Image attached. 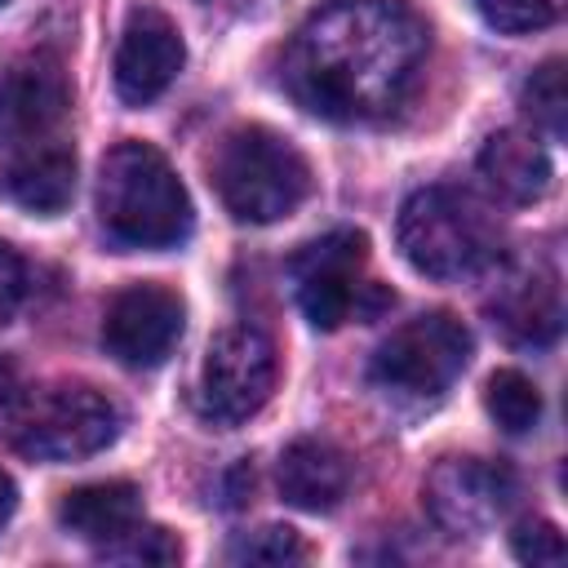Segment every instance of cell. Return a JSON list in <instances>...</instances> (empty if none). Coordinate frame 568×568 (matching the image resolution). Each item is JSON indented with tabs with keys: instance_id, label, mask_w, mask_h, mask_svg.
<instances>
[{
	"instance_id": "cell-1",
	"label": "cell",
	"mask_w": 568,
	"mask_h": 568,
	"mask_svg": "<svg viewBox=\"0 0 568 568\" xmlns=\"http://www.w3.org/2000/svg\"><path fill=\"white\" fill-rule=\"evenodd\" d=\"M426 49V22L404 0H333L293 31L280 75L311 115L377 120L413 93Z\"/></svg>"
},
{
	"instance_id": "cell-2",
	"label": "cell",
	"mask_w": 568,
	"mask_h": 568,
	"mask_svg": "<svg viewBox=\"0 0 568 568\" xmlns=\"http://www.w3.org/2000/svg\"><path fill=\"white\" fill-rule=\"evenodd\" d=\"M98 217L124 248H173L191 231V200L151 142H115L98 164Z\"/></svg>"
},
{
	"instance_id": "cell-3",
	"label": "cell",
	"mask_w": 568,
	"mask_h": 568,
	"mask_svg": "<svg viewBox=\"0 0 568 568\" xmlns=\"http://www.w3.org/2000/svg\"><path fill=\"white\" fill-rule=\"evenodd\" d=\"M213 186L235 222H280L311 195L306 155L266 124L231 129L213 151Z\"/></svg>"
},
{
	"instance_id": "cell-4",
	"label": "cell",
	"mask_w": 568,
	"mask_h": 568,
	"mask_svg": "<svg viewBox=\"0 0 568 568\" xmlns=\"http://www.w3.org/2000/svg\"><path fill=\"white\" fill-rule=\"evenodd\" d=\"M0 426L9 448L31 462H84L115 444L120 408L84 382H53L18 395Z\"/></svg>"
},
{
	"instance_id": "cell-5",
	"label": "cell",
	"mask_w": 568,
	"mask_h": 568,
	"mask_svg": "<svg viewBox=\"0 0 568 568\" xmlns=\"http://www.w3.org/2000/svg\"><path fill=\"white\" fill-rule=\"evenodd\" d=\"M395 240L404 262L430 280H462L493 262V226L479 204L453 186H422L404 200Z\"/></svg>"
},
{
	"instance_id": "cell-6",
	"label": "cell",
	"mask_w": 568,
	"mask_h": 568,
	"mask_svg": "<svg viewBox=\"0 0 568 568\" xmlns=\"http://www.w3.org/2000/svg\"><path fill=\"white\" fill-rule=\"evenodd\" d=\"M466 364H470L466 324L444 311H430L390 328V337L373 351V382L390 395L430 399V395H444Z\"/></svg>"
},
{
	"instance_id": "cell-7",
	"label": "cell",
	"mask_w": 568,
	"mask_h": 568,
	"mask_svg": "<svg viewBox=\"0 0 568 568\" xmlns=\"http://www.w3.org/2000/svg\"><path fill=\"white\" fill-rule=\"evenodd\" d=\"M275 377H280V359L262 328L253 324L222 328L204 351L200 413L217 426H240L271 399Z\"/></svg>"
},
{
	"instance_id": "cell-8",
	"label": "cell",
	"mask_w": 568,
	"mask_h": 568,
	"mask_svg": "<svg viewBox=\"0 0 568 568\" xmlns=\"http://www.w3.org/2000/svg\"><path fill=\"white\" fill-rule=\"evenodd\" d=\"M515 501V475L484 457H444L426 475V510L448 537L488 532Z\"/></svg>"
},
{
	"instance_id": "cell-9",
	"label": "cell",
	"mask_w": 568,
	"mask_h": 568,
	"mask_svg": "<svg viewBox=\"0 0 568 568\" xmlns=\"http://www.w3.org/2000/svg\"><path fill=\"white\" fill-rule=\"evenodd\" d=\"M182 337V302L164 284H129L106 302L102 346L129 368H155Z\"/></svg>"
},
{
	"instance_id": "cell-10",
	"label": "cell",
	"mask_w": 568,
	"mask_h": 568,
	"mask_svg": "<svg viewBox=\"0 0 568 568\" xmlns=\"http://www.w3.org/2000/svg\"><path fill=\"white\" fill-rule=\"evenodd\" d=\"M67 106H71V84L58 58L36 53L13 62L0 75V146L27 151L36 142H49L67 120Z\"/></svg>"
},
{
	"instance_id": "cell-11",
	"label": "cell",
	"mask_w": 568,
	"mask_h": 568,
	"mask_svg": "<svg viewBox=\"0 0 568 568\" xmlns=\"http://www.w3.org/2000/svg\"><path fill=\"white\" fill-rule=\"evenodd\" d=\"M368 240L359 231H333L297 248L293 275H297V306L315 328H337L359 311V284L355 271L364 262Z\"/></svg>"
},
{
	"instance_id": "cell-12",
	"label": "cell",
	"mask_w": 568,
	"mask_h": 568,
	"mask_svg": "<svg viewBox=\"0 0 568 568\" xmlns=\"http://www.w3.org/2000/svg\"><path fill=\"white\" fill-rule=\"evenodd\" d=\"M186 44L182 31L160 13V9H138L120 36L115 49V93L129 106L155 102L182 71Z\"/></svg>"
},
{
	"instance_id": "cell-13",
	"label": "cell",
	"mask_w": 568,
	"mask_h": 568,
	"mask_svg": "<svg viewBox=\"0 0 568 568\" xmlns=\"http://www.w3.org/2000/svg\"><path fill=\"white\" fill-rule=\"evenodd\" d=\"M280 497L297 510H333L351 488V466L328 439H293L275 466Z\"/></svg>"
},
{
	"instance_id": "cell-14",
	"label": "cell",
	"mask_w": 568,
	"mask_h": 568,
	"mask_svg": "<svg viewBox=\"0 0 568 568\" xmlns=\"http://www.w3.org/2000/svg\"><path fill=\"white\" fill-rule=\"evenodd\" d=\"M479 173H484V182H488L497 195H506L510 204H532V200H541V195L550 191V178H555L541 138L528 133V129H497V133L484 142V151H479Z\"/></svg>"
},
{
	"instance_id": "cell-15",
	"label": "cell",
	"mask_w": 568,
	"mask_h": 568,
	"mask_svg": "<svg viewBox=\"0 0 568 568\" xmlns=\"http://www.w3.org/2000/svg\"><path fill=\"white\" fill-rule=\"evenodd\" d=\"M142 519V493L129 479H102V484H80L58 501V524L93 546L115 541L124 528Z\"/></svg>"
},
{
	"instance_id": "cell-16",
	"label": "cell",
	"mask_w": 568,
	"mask_h": 568,
	"mask_svg": "<svg viewBox=\"0 0 568 568\" xmlns=\"http://www.w3.org/2000/svg\"><path fill=\"white\" fill-rule=\"evenodd\" d=\"M4 191L13 195V204H22L27 213H62L71 204L75 191V155L67 146L36 142L27 151H18V160L4 173Z\"/></svg>"
},
{
	"instance_id": "cell-17",
	"label": "cell",
	"mask_w": 568,
	"mask_h": 568,
	"mask_svg": "<svg viewBox=\"0 0 568 568\" xmlns=\"http://www.w3.org/2000/svg\"><path fill=\"white\" fill-rule=\"evenodd\" d=\"M493 315L497 324L524 342V346H546L555 342L559 324H564V306H559V288L550 275H524V280H510L497 302H493Z\"/></svg>"
},
{
	"instance_id": "cell-18",
	"label": "cell",
	"mask_w": 568,
	"mask_h": 568,
	"mask_svg": "<svg viewBox=\"0 0 568 568\" xmlns=\"http://www.w3.org/2000/svg\"><path fill=\"white\" fill-rule=\"evenodd\" d=\"M484 408L488 417L506 430V435H524L537 426L541 417V390L532 386V377H524L519 368H497L484 382Z\"/></svg>"
},
{
	"instance_id": "cell-19",
	"label": "cell",
	"mask_w": 568,
	"mask_h": 568,
	"mask_svg": "<svg viewBox=\"0 0 568 568\" xmlns=\"http://www.w3.org/2000/svg\"><path fill=\"white\" fill-rule=\"evenodd\" d=\"M524 115H528L546 138H559V133H564V120H568V84H564V62H559V58L541 62V67L524 80Z\"/></svg>"
},
{
	"instance_id": "cell-20",
	"label": "cell",
	"mask_w": 568,
	"mask_h": 568,
	"mask_svg": "<svg viewBox=\"0 0 568 568\" xmlns=\"http://www.w3.org/2000/svg\"><path fill=\"white\" fill-rule=\"evenodd\" d=\"M98 555L106 559V564H178L182 559V546H178V537L169 532V528H155V524H133V528H124L115 541H106V546H98Z\"/></svg>"
},
{
	"instance_id": "cell-21",
	"label": "cell",
	"mask_w": 568,
	"mask_h": 568,
	"mask_svg": "<svg viewBox=\"0 0 568 568\" xmlns=\"http://www.w3.org/2000/svg\"><path fill=\"white\" fill-rule=\"evenodd\" d=\"M568 0H475L479 18L501 36H528L550 22H559Z\"/></svg>"
},
{
	"instance_id": "cell-22",
	"label": "cell",
	"mask_w": 568,
	"mask_h": 568,
	"mask_svg": "<svg viewBox=\"0 0 568 568\" xmlns=\"http://www.w3.org/2000/svg\"><path fill=\"white\" fill-rule=\"evenodd\" d=\"M226 555H231L235 564H293V559H302V541H297L293 528L266 524V528H257V532L235 537Z\"/></svg>"
},
{
	"instance_id": "cell-23",
	"label": "cell",
	"mask_w": 568,
	"mask_h": 568,
	"mask_svg": "<svg viewBox=\"0 0 568 568\" xmlns=\"http://www.w3.org/2000/svg\"><path fill=\"white\" fill-rule=\"evenodd\" d=\"M510 550L519 564H532V568H555L564 564V537L555 524L546 519H524L515 532H510Z\"/></svg>"
},
{
	"instance_id": "cell-24",
	"label": "cell",
	"mask_w": 568,
	"mask_h": 568,
	"mask_svg": "<svg viewBox=\"0 0 568 568\" xmlns=\"http://www.w3.org/2000/svg\"><path fill=\"white\" fill-rule=\"evenodd\" d=\"M22 288H27V266L22 257L0 240V328L13 320L18 302H22Z\"/></svg>"
},
{
	"instance_id": "cell-25",
	"label": "cell",
	"mask_w": 568,
	"mask_h": 568,
	"mask_svg": "<svg viewBox=\"0 0 568 568\" xmlns=\"http://www.w3.org/2000/svg\"><path fill=\"white\" fill-rule=\"evenodd\" d=\"M18 395H22V382H18V364H13L9 355H0V422L9 417V408L18 404Z\"/></svg>"
},
{
	"instance_id": "cell-26",
	"label": "cell",
	"mask_w": 568,
	"mask_h": 568,
	"mask_svg": "<svg viewBox=\"0 0 568 568\" xmlns=\"http://www.w3.org/2000/svg\"><path fill=\"white\" fill-rule=\"evenodd\" d=\"M13 501H18V493H13V479L0 470V524L13 515Z\"/></svg>"
},
{
	"instance_id": "cell-27",
	"label": "cell",
	"mask_w": 568,
	"mask_h": 568,
	"mask_svg": "<svg viewBox=\"0 0 568 568\" xmlns=\"http://www.w3.org/2000/svg\"><path fill=\"white\" fill-rule=\"evenodd\" d=\"M0 4H4V0H0Z\"/></svg>"
}]
</instances>
